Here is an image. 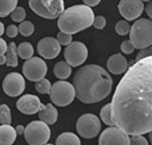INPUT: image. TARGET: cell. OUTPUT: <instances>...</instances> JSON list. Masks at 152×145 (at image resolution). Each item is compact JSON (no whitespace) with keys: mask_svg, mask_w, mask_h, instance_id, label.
<instances>
[{"mask_svg":"<svg viewBox=\"0 0 152 145\" xmlns=\"http://www.w3.org/2000/svg\"><path fill=\"white\" fill-rule=\"evenodd\" d=\"M58 118V112L56 109V107L51 103L44 105V108L39 112V119L40 121H43L46 125H52L56 122Z\"/></svg>","mask_w":152,"mask_h":145,"instance_id":"17","label":"cell"},{"mask_svg":"<svg viewBox=\"0 0 152 145\" xmlns=\"http://www.w3.org/2000/svg\"><path fill=\"white\" fill-rule=\"evenodd\" d=\"M17 108L24 114L32 115L40 112L44 108V105L38 99V96L32 94H26L19 97V100L17 101Z\"/></svg>","mask_w":152,"mask_h":145,"instance_id":"15","label":"cell"},{"mask_svg":"<svg viewBox=\"0 0 152 145\" xmlns=\"http://www.w3.org/2000/svg\"><path fill=\"white\" fill-rule=\"evenodd\" d=\"M129 24L126 21V20H119L116 24H115V31L120 36H125L129 32Z\"/></svg>","mask_w":152,"mask_h":145,"instance_id":"29","label":"cell"},{"mask_svg":"<svg viewBox=\"0 0 152 145\" xmlns=\"http://www.w3.org/2000/svg\"><path fill=\"white\" fill-rule=\"evenodd\" d=\"M1 64H6V57H5V55L0 56V65Z\"/></svg>","mask_w":152,"mask_h":145,"instance_id":"40","label":"cell"},{"mask_svg":"<svg viewBox=\"0 0 152 145\" xmlns=\"http://www.w3.org/2000/svg\"><path fill=\"white\" fill-rule=\"evenodd\" d=\"M6 34H7L8 37H11V38L15 37V36L18 34V27H17L15 25H10V26L6 29Z\"/></svg>","mask_w":152,"mask_h":145,"instance_id":"35","label":"cell"},{"mask_svg":"<svg viewBox=\"0 0 152 145\" xmlns=\"http://www.w3.org/2000/svg\"><path fill=\"white\" fill-rule=\"evenodd\" d=\"M23 134H24L27 144L44 145V144H48V141L51 137V131H50L49 125L44 124L40 120H33L24 128Z\"/></svg>","mask_w":152,"mask_h":145,"instance_id":"5","label":"cell"},{"mask_svg":"<svg viewBox=\"0 0 152 145\" xmlns=\"http://www.w3.org/2000/svg\"><path fill=\"white\" fill-rule=\"evenodd\" d=\"M129 145H148V143L144 135H131Z\"/></svg>","mask_w":152,"mask_h":145,"instance_id":"31","label":"cell"},{"mask_svg":"<svg viewBox=\"0 0 152 145\" xmlns=\"http://www.w3.org/2000/svg\"><path fill=\"white\" fill-rule=\"evenodd\" d=\"M17 138V133L11 125L0 126V145H12Z\"/></svg>","mask_w":152,"mask_h":145,"instance_id":"18","label":"cell"},{"mask_svg":"<svg viewBox=\"0 0 152 145\" xmlns=\"http://www.w3.org/2000/svg\"><path fill=\"white\" fill-rule=\"evenodd\" d=\"M5 32V26H4V24L0 21V37H1V34Z\"/></svg>","mask_w":152,"mask_h":145,"instance_id":"41","label":"cell"},{"mask_svg":"<svg viewBox=\"0 0 152 145\" xmlns=\"http://www.w3.org/2000/svg\"><path fill=\"white\" fill-rule=\"evenodd\" d=\"M5 57H6V64L8 67H17L18 64V53H17V45L14 42L10 43V45H7V50L5 52Z\"/></svg>","mask_w":152,"mask_h":145,"instance_id":"21","label":"cell"},{"mask_svg":"<svg viewBox=\"0 0 152 145\" xmlns=\"http://www.w3.org/2000/svg\"><path fill=\"white\" fill-rule=\"evenodd\" d=\"M144 10L146 11V13H147V15H148V19L152 18V2H151V1L147 2L146 7H144Z\"/></svg>","mask_w":152,"mask_h":145,"instance_id":"38","label":"cell"},{"mask_svg":"<svg viewBox=\"0 0 152 145\" xmlns=\"http://www.w3.org/2000/svg\"><path fill=\"white\" fill-rule=\"evenodd\" d=\"M37 51L40 57L45 59H52L61 52V45L53 37H44L37 44Z\"/></svg>","mask_w":152,"mask_h":145,"instance_id":"14","label":"cell"},{"mask_svg":"<svg viewBox=\"0 0 152 145\" xmlns=\"http://www.w3.org/2000/svg\"><path fill=\"white\" fill-rule=\"evenodd\" d=\"M25 17H26V12H25V8L21 7V6H17V7L12 11V13H11L12 20H13V21H17V23L24 21Z\"/></svg>","mask_w":152,"mask_h":145,"instance_id":"28","label":"cell"},{"mask_svg":"<svg viewBox=\"0 0 152 145\" xmlns=\"http://www.w3.org/2000/svg\"><path fill=\"white\" fill-rule=\"evenodd\" d=\"M144 2L141 0H121L118 5L120 14L127 20H137L142 14Z\"/></svg>","mask_w":152,"mask_h":145,"instance_id":"13","label":"cell"},{"mask_svg":"<svg viewBox=\"0 0 152 145\" xmlns=\"http://www.w3.org/2000/svg\"><path fill=\"white\" fill-rule=\"evenodd\" d=\"M55 145H81V141H80V138L75 133L64 132L57 137Z\"/></svg>","mask_w":152,"mask_h":145,"instance_id":"19","label":"cell"},{"mask_svg":"<svg viewBox=\"0 0 152 145\" xmlns=\"http://www.w3.org/2000/svg\"><path fill=\"white\" fill-rule=\"evenodd\" d=\"M33 31H34V26H33V24H32L31 21H28V20L21 21L20 25H19V27H18V32H20V33H21L23 36H25V37L31 36V34L33 33Z\"/></svg>","mask_w":152,"mask_h":145,"instance_id":"26","label":"cell"},{"mask_svg":"<svg viewBox=\"0 0 152 145\" xmlns=\"http://www.w3.org/2000/svg\"><path fill=\"white\" fill-rule=\"evenodd\" d=\"M49 94L52 103L59 107H65L70 105L75 99L74 87L66 81H57L56 83L51 84V90Z\"/></svg>","mask_w":152,"mask_h":145,"instance_id":"7","label":"cell"},{"mask_svg":"<svg viewBox=\"0 0 152 145\" xmlns=\"http://www.w3.org/2000/svg\"><path fill=\"white\" fill-rule=\"evenodd\" d=\"M12 121L11 116V109L7 105H0V124L2 125H10Z\"/></svg>","mask_w":152,"mask_h":145,"instance_id":"25","label":"cell"},{"mask_svg":"<svg viewBox=\"0 0 152 145\" xmlns=\"http://www.w3.org/2000/svg\"><path fill=\"white\" fill-rule=\"evenodd\" d=\"M99 145H129V135L116 126H112L102 131Z\"/></svg>","mask_w":152,"mask_h":145,"instance_id":"11","label":"cell"},{"mask_svg":"<svg viewBox=\"0 0 152 145\" xmlns=\"http://www.w3.org/2000/svg\"><path fill=\"white\" fill-rule=\"evenodd\" d=\"M127 59L121 53H114L107 61V69L114 75L124 74L127 70Z\"/></svg>","mask_w":152,"mask_h":145,"instance_id":"16","label":"cell"},{"mask_svg":"<svg viewBox=\"0 0 152 145\" xmlns=\"http://www.w3.org/2000/svg\"><path fill=\"white\" fill-rule=\"evenodd\" d=\"M94 12L84 5H74L68 7L58 17V27L61 32L72 36L93 25Z\"/></svg>","mask_w":152,"mask_h":145,"instance_id":"3","label":"cell"},{"mask_svg":"<svg viewBox=\"0 0 152 145\" xmlns=\"http://www.w3.org/2000/svg\"><path fill=\"white\" fill-rule=\"evenodd\" d=\"M64 58L70 67H80L88 58V49L82 42H71L64 49Z\"/></svg>","mask_w":152,"mask_h":145,"instance_id":"9","label":"cell"},{"mask_svg":"<svg viewBox=\"0 0 152 145\" xmlns=\"http://www.w3.org/2000/svg\"><path fill=\"white\" fill-rule=\"evenodd\" d=\"M36 90L40 94H49L51 90V83L49 80H46L45 77L39 80L38 82H36Z\"/></svg>","mask_w":152,"mask_h":145,"instance_id":"27","label":"cell"},{"mask_svg":"<svg viewBox=\"0 0 152 145\" xmlns=\"http://www.w3.org/2000/svg\"><path fill=\"white\" fill-rule=\"evenodd\" d=\"M93 26L97 30H102L106 26V19L103 15H96L94 17V21H93Z\"/></svg>","mask_w":152,"mask_h":145,"instance_id":"32","label":"cell"},{"mask_svg":"<svg viewBox=\"0 0 152 145\" xmlns=\"http://www.w3.org/2000/svg\"><path fill=\"white\" fill-rule=\"evenodd\" d=\"M75 96L83 103H95L106 99L113 87L112 76L97 64H88L76 70L72 77Z\"/></svg>","mask_w":152,"mask_h":145,"instance_id":"2","label":"cell"},{"mask_svg":"<svg viewBox=\"0 0 152 145\" xmlns=\"http://www.w3.org/2000/svg\"><path fill=\"white\" fill-rule=\"evenodd\" d=\"M48 67L44 62V59L39 57H31L30 59L25 61L23 65V74L24 76L33 82H38L39 80L44 78L46 75Z\"/></svg>","mask_w":152,"mask_h":145,"instance_id":"10","label":"cell"},{"mask_svg":"<svg viewBox=\"0 0 152 145\" xmlns=\"http://www.w3.org/2000/svg\"><path fill=\"white\" fill-rule=\"evenodd\" d=\"M56 40L59 43V45H69L71 42H72V36L70 34H66V33H63V32H58L57 33V37H56Z\"/></svg>","mask_w":152,"mask_h":145,"instance_id":"30","label":"cell"},{"mask_svg":"<svg viewBox=\"0 0 152 145\" xmlns=\"http://www.w3.org/2000/svg\"><path fill=\"white\" fill-rule=\"evenodd\" d=\"M53 74L56 77H58L61 80H66L71 74V67L68 63H65L64 61L57 62L53 67Z\"/></svg>","mask_w":152,"mask_h":145,"instance_id":"20","label":"cell"},{"mask_svg":"<svg viewBox=\"0 0 152 145\" xmlns=\"http://www.w3.org/2000/svg\"><path fill=\"white\" fill-rule=\"evenodd\" d=\"M17 53L20 58L27 61L33 56V46L28 42H23L17 46Z\"/></svg>","mask_w":152,"mask_h":145,"instance_id":"22","label":"cell"},{"mask_svg":"<svg viewBox=\"0 0 152 145\" xmlns=\"http://www.w3.org/2000/svg\"><path fill=\"white\" fill-rule=\"evenodd\" d=\"M120 49H121V51H122L124 53H126V55L132 53L133 50H134V48H133V45H132V43H131L129 40H124V42L121 43V45H120Z\"/></svg>","mask_w":152,"mask_h":145,"instance_id":"33","label":"cell"},{"mask_svg":"<svg viewBox=\"0 0 152 145\" xmlns=\"http://www.w3.org/2000/svg\"><path fill=\"white\" fill-rule=\"evenodd\" d=\"M2 89L6 95L11 97L19 96L25 89V80L19 72H10L5 76L2 82Z\"/></svg>","mask_w":152,"mask_h":145,"instance_id":"12","label":"cell"},{"mask_svg":"<svg viewBox=\"0 0 152 145\" xmlns=\"http://www.w3.org/2000/svg\"><path fill=\"white\" fill-rule=\"evenodd\" d=\"M24 128H25L24 126L18 125V126L14 128V131H15V133H17V134H23V133H24Z\"/></svg>","mask_w":152,"mask_h":145,"instance_id":"39","label":"cell"},{"mask_svg":"<svg viewBox=\"0 0 152 145\" xmlns=\"http://www.w3.org/2000/svg\"><path fill=\"white\" fill-rule=\"evenodd\" d=\"M44 145H52V144H44Z\"/></svg>","mask_w":152,"mask_h":145,"instance_id":"42","label":"cell"},{"mask_svg":"<svg viewBox=\"0 0 152 145\" xmlns=\"http://www.w3.org/2000/svg\"><path fill=\"white\" fill-rule=\"evenodd\" d=\"M100 119L101 121H103L106 125H108L109 127L114 126V122L112 120V113H110V103H107L104 105L102 108H101V112H100Z\"/></svg>","mask_w":152,"mask_h":145,"instance_id":"24","label":"cell"},{"mask_svg":"<svg viewBox=\"0 0 152 145\" xmlns=\"http://www.w3.org/2000/svg\"><path fill=\"white\" fill-rule=\"evenodd\" d=\"M150 56H152V50H151V48H146V49H142V50H140V52L137 55V62L138 61H140V59H142V58H146V57H150Z\"/></svg>","mask_w":152,"mask_h":145,"instance_id":"34","label":"cell"},{"mask_svg":"<svg viewBox=\"0 0 152 145\" xmlns=\"http://www.w3.org/2000/svg\"><path fill=\"white\" fill-rule=\"evenodd\" d=\"M6 50H7V44H6V42H5L2 38H0V56L5 55Z\"/></svg>","mask_w":152,"mask_h":145,"instance_id":"37","label":"cell"},{"mask_svg":"<svg viewBox=\"0 0 152 145\" xmlns=\"http://www.w3.org/2000/svg\"><path fill=\"white\" fill-rule=\"evenodd\" d=\"M110 113L114 126L128 135L152 131V56L126 70L112 97Z\"/></svg>","mask_w":152,"mask_h":145,"instance_id":"1","label":"cell"},{"mask_svg":"<svg viewBox=\"0 0 152 145\" xmlns=\"http://www.w3.org/2000/svg\"><path fill=\"white\" fill-rule=\"evenodd\" d=\"M76 130L81 137L86 139H90V138L96 137L100 133L101 121L95 114L87 113L78 118L76 122Z\"/></svg>","mask_w":152,"mask_h":145,"instance_id":"8","label":"cell"},{"mask_svg":"<svg viewBox=\"0 0 152 145\" xmlns=\"http://www.w3.org/2000/svg\"><path fill=\"white\" fill-rule=\"evenodd\" d=\"M129 42L134 49H146L152 44V20L147 18L137 19L129 27Z\"/></svg>","mask_w":152,"mask_h":145,"instance_id":"4","label":"cell"},{"mask_svg":"<svg viewBox=\"0 0 152 145\" xmlns=\"http://www.w3.org/2000/svg\"><path fill=\"white\" fill-rule=\"evenodd\" d=\"M100 4V0H84V6H87V7H89V8H91V7H94V6H96V5H99Z\"/></svg>","mask_w":152,"mask_h":145,"instance_id":"36","label":"cell"},{"mask_svg":"<svg viewBox=\"0 0 152 145\" xmlns=\"http://www.w3.org/2000/svg\"><path fill=\"white\" fill-rule=\"evenodd\" d=\"M30 8L45 19H55L64 11L63 0H30Z\"/></svg>","mask_w":152,"mask_h":145,"instance_id":"6","label":"cell"},{"mask_svg":"<svg viewBox=\"0 0 152 145\" xmlns=\"http://www.w3.org/2000/svg\"><path fill=\"white\" fill-rule=\"evenodd\" d=\"M18 6L17 0H0V17H6Z\"/></svg>","mask_w":152,"mask_h":145,"instance_id":"23","label":"cell"}]
</instances>
